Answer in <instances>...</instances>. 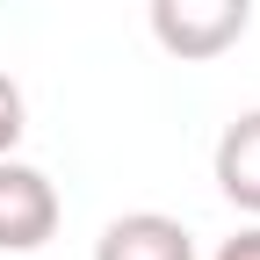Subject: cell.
<instances>
[{"label": "cell", "instance_id": "cell-1", "mask_svg": "<svg viewBox=\"0 0 260 260\" xmlns=\"http://www.w3.org/2000/svg\"><path fill=\"white\" fill-rule=\"evenodd\" d=\"M152 15V44L181 58V65H210L224 51H239L253 29V0H145Z\"/></svg>", "mask_w": 260, "mask_h": 260}, {"label": "cell", "instance_id": "cell-4", "mask_svg": "<svg viewBox=\"0 0 260 260\" xmlns=\"http://www.w3.org/2000/svg\"><path fill=\"white\" fill-rule=\"evenodd\" d=\"M217 188H224V203L232 210H246V217H260V109H246V116H232L224 123V138H217Z\"/></svg>", "mask_w": 260, "mask_h": 260}, {"label": "cell", "instance_id": "cell-5", "mask_svg": "<svg viewBox=\"0 0 260 260\" xmlns=\"http://www.w3.org/2000/svg\"><path fill=\"white\" fill-rule=\"evenodd\" d=\"M22 130H29V102H22V87L0 73V159L22 145Z\"/></svg>", "mask_w": 260, "mask_h": 260}, {"label": "cell", "instance_id": "cell-6", "mask_svg": "<svg viewBox=\"0 0 260 260\" xmlns=\"http://www.w3.org/2000/svg\"><path fill=\"white\" fill-rule=\"evenodd\" d=\"M217 260H260V224H246V232H232L217 246Z\"/></svg>", "mask_w": 260, "mask_h": 260}, {"label": "cell", "instance_id": "cell-2", "mask_svg": "<svg viewBox=\"0 0 260 260\" xmlns=\"http://www.w3.org/2000/svg\"><path fill=\"white\" fill-rule=\"evenodd\" d=\"M58 217H65V203H58L51 174L8 152V159H0V253H37V246H51Z\"/></svg>", "mask_w": 260, "mask_h": 260}, {"label": "cell", "instance_id": "cell-3", "mask_svg": "<svg viewBox=\"0 0 260 260\" xmlns=\"http://www.w3.org/2000/svg\"><path fill=\"white\" fill-rule=\"evenodd\" d=\"M94 260H195V239H188V224L167 217V210H123V217L102 224Z\"/></svg>", "mask_w": 260, "mask_h": 260}]
</instances>
